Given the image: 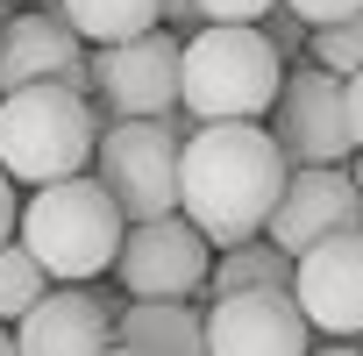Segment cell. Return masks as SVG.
<instances>
[{"label": "cell", "mask_w": 363, "mask_h": 356, "mask_svg": "<svg viewBox=\"0 0 363 356\" xmlns=\"http://www.w3.org/2000/svg\"><path fill=\"white\" fill-rule=\"evenodd\" d=\"M349 228H363V200L349 186V164L342 171H285V193H278L271 228H264L285 257H306L313 243L349 235Z\"/></svg>", "instance_id": "cell-12"}, {"label": "cell", "mask_w": 363, "mask_h": 356, "mask_svg": "<svg viewBox=\"0 0 363 356\" xmlns=\"http://www.w3.org/2000/svg\"><path fill=\"white\" fill-rule=\"evenodd\" d=\"M306 356H363V349H349V342H335V349H306Z\"/></svg>", "instance_id": "cell-25"}, {"label": "cell", "mask_w": 363, "mask_h": 356, "mask_svg": "<svg viewBox=\"0 0 363 356\" xmlns=\"http://www.w3.org/2000/svg\"><path fill=\"white\" fill-rule=\"evenodd\" d=\"M43 292H50V278L36 271V257L22 243H0V328H15Z\"/></svg>", "instance_id": "cell-17"}, {"label": "cell", "mask_w": 363, "mask_h": 356, "mask_svg": "<svg viewBox=\"0 0 363 356\" xmlns=\"http://www.w3.org/2000/svg\"><path fill=\"white\" fill-rule=\"evenodd\" d=\"M271 143L285 157V171H342L356 157L349 143V107H342V79L320 65H292L278 100H271Z\"/></svg>", "instance_id": "cell-6"}, {"label": "cell", "mask_w": 363, "mask_h": 356, "mask_svg": "<svg viewBox=\"0 0 363 356\" xmlns=\"http://www.w3.org/2000/svg\"><path fill=\"white\" fill-rule=\"evenodd\" d=\"M0 356H22V349H15V328H0Z\"/></svg>", "instance_id": "cell-26"}, {"label": "cell", "mask_w": 363, "mask_h": 356, "mask_svg": "<svg viewBox=\"0 0 363 356\" xmlns=\"http://www.w3.org/2000/svg\"><path fill=\"white\" fill-rule=\"evenodd\" d=\"M15 8H50V0H15Z\"/></svg>", "instance_id": "cell-28"}, {"label": "cell", "mask_w": 363, "mask_h": 356, "mask_svg": "<svg viewBox=\"0 0 363 356\" xmlns=\"http://www.w3.org/2000/svg\"><path fill=\"white\" fill-rule=\"evenodd\" d=\"M50 8L93 50H114V43H135V36L164 29V0H50Z\"/></svg>", "instance_id": "cell-15"}, {"label": "cell", "mask_w": 363, "mask_h": 356, "mask_svg": "<svg viewBox=\"0 0 363 356\" xmlns=\"http://www.w3.org/2000/svg\"><path fill=\"white\" fill-rule=\"evenodd\" d=\"M271 8H278V0H193L200 29H257Z\"/></svg>", "instance_id": "cell-19"}, {"label": "cell", "mask_w": 363, "mask_h": 356, "mask_svg": "<svg viewBox=\"0 0 363 356\" xmlns=\"http://www.w3.org/2000/svg\"><path fill=\"white\" fill-rule=\"evenodd\" d=\"M349 186H356V200H363V157H349Z\"/></svg>", "instance_id": "cell-24"}, {"label": "cell", "mask_w": 363, "mask_h": 356, "mask_svg": "<svg viewBox=\"0 0 363 356\" xmlns=\"http://www.w3.org/2000/svg\"><path fill=\"white\" fill-rule=\"evenodd\" d=\"M178 57H186V36H171V29H150L135 43L93 50L100 121H164L178 107Z\"/></svg>", "instance_id": "cell-7"}, {"label": "cell", "mask_w": 363, "mask_h": 356, "mask_svg": "<svg viewBox=\"0 0 363 356\" xmlns=\"http://www.w3.org/2000/svg\"><path fill=\"white\" fill-rule=\"evenodd\" d=\"M100 107L65 93V86H22L0 93V171L15 186H57V178H79L93 164L100 143Z\"/></svg>", "instance_id": "cell-4"}, {"label": "cell", "mask_w": 363, "mask_h": 356, "mask_svg": "<svg viewBox=\"0 0 363 356\" xmlns=\"http://www.w3.org/2000/svg\"><path fill=\"white\" fill-rule=\"evenodd\" d=\"M313 328L292 292H228L207 306V356H306Z\"/></svg>", "instance_id": "cell-11"}, {"label": "cell", "mask_w": 363, "mask_h": 356, "mask_svg": "<svg viewBox=\"0 0 363 356\" xmlns=\"http://www.w3.org/2000/svg\"><path fill=\"white\" fill-rule=\"evenodd\" d=\"M285 86V57L264 29H193L178 57V107L207 121H264Z\"/></svg>", "instance_id": "cell-3"}, {"label": "cell", "mask_w": 363, "mask_h": 356, "mask_svg": "<svg viewBox=\"0 0 363 356\" xmlns=\"http://www.w3.org/2000/svg\"><path fill=\"white\" fill-rule=\"evenodd\" d=\"M214 271V243L186 221V214H164V221H135L121 235L114 278L128 299H193Z\"/></svg>", "instance_id": "cell-8"}, {"label": "cell", "mask_w": 363, "mask_h": 356, "mask_svg": "<svg viewBox=\"0 0 363 356\" xmlns=\"http://www.w3.org/2000/svg\"><path fill=\"white\" fill-rule=\"evenodd\" d=\"M278 8H292L306 29H328V22H349V15H363V0H278Z\"/></svg>", "instance_id": "cell-21"}, {"label": "cell", "mask_w": 363, "mask_h": 356, "mask_svg": "<svg viewBox=\"0 0 363 356\" xmlns=\"http://www.w3.org/2000/svg\"><path fill=\"white\" fill-rule=\"evenodd\" d=\"M257 29L271 36V50H278V57H299V50H306V22H299L292 8H271V15L257 22Z\"/></svg>", "instance_id": "cell-20"}, {"label": "cell", "mask_w": 363, "mask_h": 356, "mask_svg": "<svg viewBox=\"0 0 363 356\" xmlns=\"http://www.w3.org/2000/svg\"><path fill=\"white\" fill-rule=\"evenodd\" d=\"M100 356H135V349H121V342H114V349H100Z\"/></svg>", "instance_id": "cell-27"}, {"label": "cell", "mask_w": 363, "mask_h": 356, "mask_svg": "<svg viewBox=\"0 0 363 356\" xmlns=\"http://www.w3.org/2000/svg\"><path fill=\"white\" fill-rule=\"evenodd\" d=\"M22 86H65L79 100L93 93V57L57 8H22L0 22V93Z\"/></svg>", "instance_id": "cell-9"}, {"label": "cell", "mask_w": 363, "mask_h": 356, "mask_svg": "<svg viewBox=\"0 0 363 356\" xmlns=\"http://www.w3.org/2000/svg\"><path fill=\"white\" fill-rule=\"evenodd\" d=\"M15 221H22V200H15V178L0 171V243H15Z\"/></svg>", "instance_id": "cell-23"}, {"label": "cell", "mask_w": 363, "mask_h": 356, "mask_svg": "<svg viewBox=\"0 0 363 356\" xmlns=\"http://www.w3.org/2000/svg\"><path fill=\"white\" fill-rule=\"evenodd\" d=\"M114 299L93 285H50L22 321H15V349L22 356H100L114 349Z\"/></svg>", "instance_id": "cell-13"}, {"label": "cell", "mask_w": 363, "mask_h": 356, "mask_svg": "<svg viewBox=\"0 0 363 356\" xmlns=\"http://www.w3.org/2000/svg\"><path fill=\"white\" fill-rule=\"evenodd\" d=\"M207 292H214V299H228V292H292V257H285L271 235H250V243H235V250H214Z\"/></svg>", "instance_id": "cell-16"}, {"label": "cell", "mask_w": 363, "mask_h": 356, "mask_svg": "<svg viewBox=\"0 0 363 356\" xmlns=\"http://www.w3.org/2000/svg\"><path fill=\"white\" fill-rule=\"evenodd\" d=\"M278 193H285V157L264 121H207L178 143V214L214 250L264 235Z\"/></svg>", "instance_id": "cell-1"}, {"label": "cell", "mask_w": 363, "mask_h": 356, "mask_svg": "<svg viewBox=\"0 0 363 356\" xmlns=\"http://www.w3.org/2000/svg\"><path fill=\"white\" fill-rule=\"evenodd\" d=\"M306 65H320L335 79H356L363 72V15L328 22V29H306Z\"/></svg>", "instance_id": "cell-18"}, {"label": "cell", "mask_w": 363, "mask_h": 356, "mask_svg": "<svg viewBox=\"0 0 363 356\" xmlns=\"http://www.w3.org/2000/svg\"><path fill=\"white\" fill-rule=\"evenodd\" d=\"M93 178L121 207V221H164L178 214V135L157 121H107L93 143Z\"/></svg>", "instance_id": "cell-5"}, {"label": "cell", "mask_w": 363, "mask_h": 356, "mask_svg": "<svg viewBox=\"0 0 363 356\" xmlns=\"http://www.w3.org/2000/svg\"><path fill=\"white\" fill-rule=\"evenodd\" d=\"M342 107H349V143H356V157H363V72L342 79Z\"/></svg>", "instance_id": "cell-22"}, {"label": "cell", "mask_w": 363, "mask_h": 356, "mask_svg": "<svg viewBox=\"0 0 363 356\" xmlns=\"http://www.w3.org/2000/svg\"><path fill=\"white\" fill-rule=\"evenodd\" d=\"M114 342L135 356H207V313L193 299H128L114 313Z\"/></svg>", "instance_id": "cell-14"}, {"label": "cell", "mask_w": 363, "mask_h": 356, "mask_svg": "<svg viewBox=\"0 0 363 356\" xmlns=\"http://www.w3.org/2000/svg\"><path fill=\"white\" fill-rule=\"evenodd\" d=\"M292 306L306 313V328L356 342L363 335V228L313 243L306 257H292Z\"/></svg>", "instance_id": "cell-10"}, {"label": "cell", "mask_w": 363, "mask_h": 356, "mask_svg": "<svg viewBox=\"0 0 363 356\" xmlns=\"http://www.w3.org/2000/svg\"><path fill=\"white\" fill-rule=\"evenodd\" d=\"M121 235H128V221L100 193L93 171L57 178V186H36L22 200V221H15V243L36 257V271L50 285H93L100 271H114Z\"/></svg>", "instance_id": "cell-2"}]
</instances>
